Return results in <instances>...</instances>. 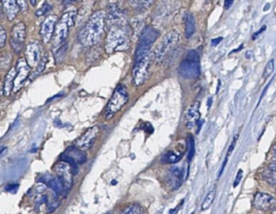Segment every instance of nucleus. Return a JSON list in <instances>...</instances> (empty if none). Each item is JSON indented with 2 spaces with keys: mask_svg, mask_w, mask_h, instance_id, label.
I'll use <instances>...</instances> for the list:
<instances>
[{
  "mask_svg": "<svg viewBox=\"0 0 276 214\" xmlns=\"http://www.w3.org/2000/svg\"><path fill=\"white\" fill-rule=\"evenodd\" d=\"M233 3H234V2L231 1V0H226V1L224 2V8H225V9H229V8L231 7Z\"/></svg>",
  "mask_w": 276,
  "mask_h": 214,
  "instance_id": "obj_36",
  "label": "nucleus"
},
{
  "mask_svg": "<svg viewBox=\"0 0 276 214\" xmlns=\"http://www.w3.org/2000/svg\"><path fill=\"white\" fill-rule=\"evenodd\" d=\"M121 214H143V209L139 204H131L121 211Z\"/></svg>",
  "mask_w": 276,
  "mask_h": 214,
  "instance_id": "obj_23",
  "label": "nucleus"
},
{
  "mask_svg": "<svg viewBox=\"0 0 276 214\" xmlns=\"http://www.w3.org/2000/svg\"><path fill=\"white\" fill-rule=\"evenodd\" d=\"M41 52H42V49L40 42L34 40V41L29 42L27 45L25 49V60L30 67H34L39 65V63L42 59Z\"/></svg>",
  "mask_w": 276,
  "mask_h": 214,
  "instance_id": "obj_13",
  "label": "nucleus"
},
{
  "mask_svg": "<svg viewBox=\"0 0 276 214\" xmlns=\"http://www.w3.org/2000/svg\"><path fill=\"white\" fill-rule=\"evenodd\" d=\"M58 16L55 14H50L43 21L41 27H40V34L41 39L45 44L50 42L55 33V27L58 23Z\"/></svg>",
  "mask_w": 276,
  "mask_h": 214,
  "instance_id": "obj_12",
  "label": "nucleus"
},
{
  "mask_svg": "<svg viewBox=\"0 0 276 214\" xmlns=\"http://www.w3.org/2000/svg\"><path fill=\"white\" fill-rule=\"evenodd\" d=\"M271 158H272L274 162H276V146L273 149V151H272V157H271Z\"/></svg>",
  "mask_w": 276,
  "mask_h": 214,
  "instance_id": "obj_39",
  "label": "nucleus"
},
{
  "mask_svg": "<svg viewBox=\"0 0 276 214\" xmlns=\"http://www.w3.org/2000/svg\"><path fill=\"white\" fill-rule=\"evenodd\" d=\"M7 40V34L3 27H0V47L3 48Z\"/></svg>",
  "mask_w": 276,
  "mask_h": 214,
  "instance_id": "obj_29",
  "label": "nucleus"
},
{
  "mask_svg": "<svg viewBox=\"0 0 276 214\" xmlns=\"http://www.w3.org/2000/svg\"><path fill=\"white\" fill-rule=\"evenodd\" d=\"M26 38V29L23 22H18L13 27L11 30L10 43L11 47L16 54L21 52L24 47V40Z\"/></svg>",
  "mask_w": 276,
  "mask_h": 214,
  "instance_id": "obj_10",
  "label": "nucleus"
},
{
  "mask_svg": "<svg viewBox=\"0 0 276 214\" xmlns=\"http://www.w3.org/2000/svg\"><path fill=\"white\" fill-rule=\"evenodd\" d=\"M200 62L198 53L194 50L187 51L179 68V73L185 79H196L199 76Z\"/></svg>",
  "mask_w": 276,
  "mask_h": 214,
  "instance_id": "obj_5",
  "label": "nucleus"
},
{
  "mask_svg": "<svg viewBox=\"0 0 276 214\" xmlns=\"http://www.w3.org/2000/svg\"><path fill=\"white\" fill-rule=\"evenodd\" d=\"M56 177L63 185L65 193L68 194L73 184V171L71 165L67 162L60 161L54 167Z\"/></svg>",
  "mask_w": 276,
  "mask_h": 214,
  "instance_id": "obj_9",
  "label": "nucleus"
},
{
  "mask_svg": "<svg viewBox=\"0 0 276 214\" xmlns=\"http://www.w3.org/2000/svg\"><path fill=\"white\" fill-rule=\"evenodd\" d=\"M215 189H213V190L210 191V192L208 193V195L206 196L205 199H204V200L202 202V207H201L202 211H205V210L210 208L211 205L213 204V200L215 199Z\"/></svg>",
  "mask_w": 276,
  "mask_h": 214,
  "instance_id": "obj_24",
  "label": "nucleus"
},
{
  "mask_svg": "<svg viewBox=\"0 0 276 214\" xmlns=\"http://www.w3.org/2000/svg\"><path fill=\"white\" fill-rule=\"evenodd\" d=\"M129 99L128 92L123 85H119L115 90L113 95L108 102L105 111V120H110L116 113L127 103Z\"/></svg>",
  "mask_w": 276,
  "mask_h": 214,
  "instance_id": "obj_6",
  "label": "nucleus"
},
{
  "mask_svg": "<svg viewBox=\"0 0 276 214\" xmlns=\"http://www.w3.org/2000/svg\"><path fill=\"white\" fill-rule=\"evenodd\" d=\"M185 36L189 39L196 31V21L192 13H187L185 15Z\"/></svg>",
  "mask_w": 276,
  "mask_h": 214,
  "instance_id": "obj_21",
  "label": "nucleus"
},
{
  "mask_svg": "<svg viewBox=\"0 0 276 214\" xmlns=\"http://www.w3.org/2000/svg\"><path fill=\"white\" fill-rule=\"evenodd\" d=\"M77 14L76 8H69L68 10L63 13L61 20L57 23L55 33L53 35V46L56 50H58L64 45V43L68 37L69 29L75 24Z\"/></svg>",
  "mask_w": 276,
  "mask_h": 214,
  "instance_id": "obj_4",
  "label": "nucleus"
},
{
  "mask_svg": "<svg viewBox=\"0 0 276 214\" xmlns=\"http://www.w3.org/2000/svg\"><path fill=\"white\" fill-rule=\"evenodd\" d=\"M48 60V55H45L44 57L41 59L40 62L39 63V65L36 66V69L34 71V73L32 74L31 76H30V80H33V79L35 78L36 76H39L40 74L42 73L43 71L45 70V66H46V63H47Z\"/></svg>",
  "mask_w": 276,
  "mask_h": 214,
  "instance_id": "obj_25",
  "label": "nucleus"
},
{
  "mask_svg": "<svg viewBox=\"0 0 276 214\" xmlns=\"http://www.w3.org/2000/svg\"><path fill=\"white\" fill-rule=\"evenodd\" d=\"M269 8H270V4H269V3H267V4H266V8H264V11L268 10Z\"/></svg>",
  "mask_w": 276,
  "mask_h": 214,
  "instance_id": "obj_40",
  "label": "nucleus"
},
{
  "mask_svg": "<svg viewBox=\"0 0 276 214\" xmlns=\"http://www.w3.org/2000/svg\"><path fill=\"white\" fill-rule=\"evenodd\" d=\"M266 178L269 183L273 185H276V172L271 171L270 173H266Z\"/></svg>",
  "mask_w": 276,
  "mask_h": 214,
  "instance_id": "obj_30",
  "label": "nucleus"
},
{
  "mask_svg": "<svg viewBox=\"0 0 276 214\" xmlns=\"http://www.w3.org/2000/svg\"><path fill=\"white\" fill-rule=\"evenodd\" d=\"M16 77L14 81V87H13V92L16 93L21 89L24 81L30 73V66L27 63L24 58L18 59L16 64Z\"/></svg>",
  "mask_w": 276,
  "mask_h": 214,
  "instance_id": "obj_11",
  "label": "nucleus"
},
{
  "mask_svg": "<svg viewBox=\"0 0 276 214\" xmlns=\"http://www.w3.org/2000/svg\"><path fill=\"white\" fill-rule=\"evenodd\" d=\"M50 9H51V5H50V4H49V3H44V4H43L41 8L37 11L36 13H36L37 16L43 15V14H45V13H48V12H49Z\"/></svg>",
  "mask_w": 276,
  "mask_h": 214,
  "instance_id": "obj_31",
  "label": "nucleus"
},
{
  "mask_svg": "<svg viewBox=\"0 0 276 214\" xmlns=\"http://www.w3.org/2000/svg\"><path fill=\"white\" fill-rule=\"evenodd\" d=\"M183 157V153L181 152H176L174 151H169L163 155V157L161 158V162L163 163H169V164H174L177 163L182 159Z\"/></svg>",
  "mask_w": 276,
  "mask_h": 214,
  "instance_id": "obj_22",
  "label": "nucleus"
},
{
  "mask_svg": "<svg viewBox=\"0 0 276 214\" xmlns=\"http://www.w3.org/2000/svg\"><path fill=\"white\" fill-rule=\"evenodd\" d=\"M99 132H100V128L98 126H92V127L89 128L81 136V138L77 140V142H76L77 147L82 150V151L91 148L93 146V144L95 142L96 138H97Z\"/></svg>",
  "mask_w": 276,
  "mask_h": 214,
  "instance_id": "obj_14",
  "label": "nucleus"
},
{
  "mask_svg": "<svg viewBox=\"0 0 276 214\" xmlns=\"http://www.w3.org/2000/svg\"><path fill=\"white\" fill-rule=\"evenodd\" d=\"M266 29V25H265V26H262V28H261V29H260L259 31L256 32V33H255V34L253 35V39H256V37L259 36V35L261 34V33H262V32L265 31Z\"/></svg>",
  "mask_w": 276,
  "mask_h": 214,
  "instance_id": "obj_35",
  "label": "nucleus"
},
{
  "mask_svg": "<svg viewBox=\"0 0 276 214\" xmlns=\"http://www.w3.org/2000/svg\"><path fill=\"white\" fill-rule=\"evenodd\" d=\"M61 158V161L71 165L73 174L76 175L78 172L77 166L85 163L87 161V155L85 154V152L77 146H70L69 148L66 149V152H64Z\"/></svg>",
  "mask_w": 276,
  "mask_h": 214,
  "instance_id": "obj_8",
  "label": "nucleus"
},
{
  "mask_svg": "<svg viewBox=\"0 0 276 214\" xmlns=\"http://www.w3.org/2000/svg\"><path fill=\"white\" fill-rule=\"evenodd\" d=\"M184 180V169L180 167H173L169 169L168 182L173 189H178Z\"/></svg>",
  "mask_w": 276,
  "mask_h": 214,
  "instance_id": "obj_17",
  "label": "nucleus"
},
{
  "mask_svg": "<svg viewBox=\"0 0 276 214\" xmlns=\"http://www.w3.org/2000/svg\"><path fill=\"white\" fill-rule=\"evenodd\" d=\"M187 146H188L187 159L191 162L195 155V141L192 136H188V138H187Z\"/></svg>",
  "mask_w": 276,
  "mask_h": 214,
  "instance_id": "obj_26",
  "label": "nucleus"
},
{
  "mask_svg": "<svg viewBox=\"0 0 276 214\" xmlns=\"http://www.w3.org/2000/svg\"><path fill=\"white\" fill-rule=\"evenodd\" d=\"M180 35L176 30H171L166 34L156 48L154 59L157 63L163 62L166 56L174 49L179 42Z\"/></svg>",
  "mask_w": 276,
  "mask_h": 214,
  "instance_id": "obj_7",
  "label": "nucleus"
},
{
  "mask_svg": "<svg viewBox=\"0 0 276 214\" xmlns=\"http://www.w3.org/2000/svg\"><path fill=\"white\" fill-rule=\"evenodd\" d=\"M153 45L138 42L135 53L134 65L132 68L133 82L137 87L142 86L147 80L150 65L151 50Z\"/></svg>",
  "mask_w": 276,
  "mask_h": 214,
  "instance_id": "obj_2",
  "label": "nucleus"
},
{
  "mask_svg": "<svg viewBox=\"0 0 276 214\" xmlns=\"http://www.w3.org/2000/svg\"><path fill=\"white\" fill-rule=\"evenodd\" d=\"M18 187V185H17V184H11V185L6 187V190L8 191V192H12V191L16 190Z\"/></svg>",
  "mask_w": 276,
  "mask_h": 214,
  "instance_id": "obj_34",
  "label": "nucleus"
},
{
  "mask_svg": "<svg viewBox=\"0 0 276 214\" xmlns=\"http://www.w3.org/2000/svg\"><path fill=\"white\" fill-rule=\"evenodd\" d=\"M11 60H12V57L8 53H3V55H1L0 65L3 70L8 68V66H10Z\"/></svg>",
  "mask_w": 276,
  "mask_h": 214,
  "instance_id": "obj_27",
  "label": "nucleus"
},
{
  "mask_svg": "<svg viewBox=\"0 0 276 214\" xmlns=\"http://www.w3.org/2000/svg\"><path fill=\"white\" fill-rule=\"evenodd\" d=\"M16 74H17L16 68H11L8 74L6 75L3 87V94L6 97H8L11 94V92H13Z\"/></svg>",
  "mask_w": 276,
  "mask_h": 214,
  "instance_id": "obj_20",
  "label": "nucleus"
},
{
  "mask_svg": "<svg viewBox=\"0 0 276 214\" xmlns=\"http://www.w3.org/2000/svg\"><path fill=\"white\" fill-rule=\"evenodd\" d=\"M40 181L45 183V185L48 186L49 188H51L55 192V194H57V195L66 194L63 185L57 177H53L50 174H47V175L42 176L40 178Z\"/></svg>",
  "mask_w": 276,
  "mask_h": 214,
  "instance_id": "obj_18",
  "label": "nucleus"
},
{
  "mask_svg": "<svg viewBox=\"0 0 276 214\" xmlns=\"http://www.w3.org/2000/svg\"><path fill=\"white\" fill-rule=\"evenodd\" d=\"M1 3L3 6V13H5L8 20H13L20 9L18 2L13 0H7V1H3Z\"/></svg>",
  "mask_w": 276,
  "mask_h": 214,
  "instance_id": "obj_19",
  "label": "nucleus"
},
{
  "mask_svg": "<svg viewBox=\"0 0 276 214\" xmlns=\"http://www.w3.org/2000/svg\"><path fill=\"white\" fill-rule=\"evenodd\" d=\"M105 12L98 10L92 13L86 26L80 32L79 40L82 45L90 47L97 43L105 27Z\"/></svg>",
  "mask_w": 276,
  "mask_h": 214,
  "instance_id": "obj_1",
  "label": "nucleus"
},
{
  "mask_svg": "<svg viewBox=\"0 0 276 214\" xmlns=\"http://www.w3.org/2000/svg\"><path fill=\"white\" fill-rule=\"evenodd\" d=\"M254 208L261 211H268L276 207V199L270 194L258 193L254 199Z\"/></svg>",
  "mask_w": 276,
  "mask_h": 214,
  "instance_id": "obj_15",
  "label": "nucleus"
},
{
  "mask_svg": "<svg viewBox=\"0 0 276 214\" xmlns=\"http://www.w3.org/2000/svg\"><path fill=\"white\" fill-rule=\"evenodd\" d=\"M222 39H223L222 37H219V38H217V39H212L211 45H213V46H216V45H218V44H219V43L222 41Z\"/></svg>",
  "mask_w": 276,
  "mask_h": 214,
  "instance_id": "obj_33",
  "label": "nucleus"
},
{
  "mask_svg": "<svg viewBox=\"0 0 276 214\" xmlns=\"http://www.w3.org/2000/svg\"><path fill=\"white\" fill-rule=\"evenodd\" d=\"M269 168H270L271 171L276 172V162H271V164L269 165Z\"/></svg>",
  "mask_w": 276,
  "mask_h": 214,
  "instance_id": "obj_37",
  "label": "nucleus"
},
{
  "mask_svg": "<svg viewBox=\"0 0 276 214\" xmlns=\"http://www.w3.org/2000/svg\"><path fill=\"white\" fill-rule=\"evenodd\" d=\"M243 178V171L242 170H239L238 173H237L236 178H235V181H234V187L236 188L237 186L239 185L240 181Z\"/></svg>",
  "mask_w": 276,
  "mask_h": 214,
  "instance_id": "obj_32",
  "label": "nucleus"
},
{
  "mask_svg": "<svg viewBox=\"0 0 276 214\" xmlns=\"http://www.w3.org/2000/svg\"><path fill=\"white\" fill-rule=\"evenodd\" d=\"M18 6H19V8H24L26 7L27 3L26 2H24V1H20V2H18Z\"/></svg>",
  "mask_w": 276,
  "mask_h": 214,
  "instance_id": "obj_38",
  "label": "nucleus"
},
{
  "mask_svg": "<svg viewBox=\"0 0 276 214\" xmlns=\"http://www.w3.org/2000/svg\"><path fill=\"white\" fill-rule=\"evenodd\" d=\"M200 103L195 102L190 106L186 113V125L188 129H192L198 124L200 120Z\"/></svg>",
  "mask_w": 276,
  "mask_h": 214,
  "instance_id": "obj_16",
  "label": "nucleus"
},
{
  "mask_svg": "<svg viewBox=\"0 0 276 214\" xmlns=\"http://www.w3.org/2000/svg\"><path fill=\"white\" fill-rule=\"evenodd\" d=\"M130 31L126 25L112 26L105 39V51L108 54L125 50L129 48Z\"/></svg>",
  "mask_w": 276,
  "mask_h": 214,
  "instance_id": "obj_3",
  "label": "nucleus"
},
{
  "mask_svg": "<svg viewBox=\"0 0 276 214\" xmlns=\"http://www.w3.org/2000/svg\"><path fill=\"white\" fill-rule=\"evenodd\" d=\"M275 71V61L274 60H271L267 63L265 71H264V77L265 79H267L274 73Z\"/></svg>",
  "mask_w": 276,
  "mask_h": 214,
  "instance_id": "obj_28",
  "label": "nucleus"
}]
</instances>
